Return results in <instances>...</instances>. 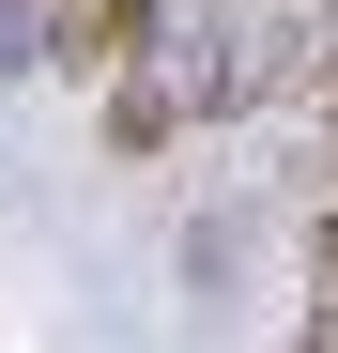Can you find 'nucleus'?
I'll use <instances>...</instances> for the list:
<instances>
[{
  "mask_svg": "<svg viewBox=\"0 0 338 353\" xmlns=\"http://www.w3.org/2000/svg\"><path fill=\"white\" fill-rule=\"evenodd\" d=\"M139 31H154V0H77V16H62V62H77V77H123Z\"/></svg>",
  "mask_w": 338,
  "mask_h": 353,
  "instance_id": "f257e3e1",
  "label": "nucleus"
},
{
  "mask_svg": "<svg viewBox=\"0 0 338 353\" xmlns=\"http://www.w3.org/2000/svg\"><path fill=\"white\" fill-rule=\"evenodd\" d=\"M323 276H338V200H323Z\"/></svg>",
  "mask_w": 338,
  "mask_h": 353,
  "instance_id": "f03ea898",
  "label": "nucleus"
}]
</instances>
